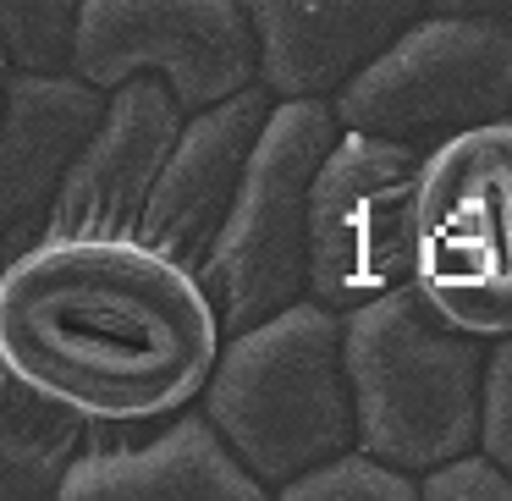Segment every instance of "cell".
<instances>
[{
    "mask_svg": "<svg viewBox=\"0 0 512 501\" xmlns=\"http://www.w3.org/2000/svg\"><path fill=\"white\" fill-rule=\"evenodd\" d=\"M270 111H276V94L265 83H248L232 100L193 111L171 160L160 166V182L149 193L138 237H149L160 254L199 270V259L210 254L215 232H221L226 210H232L237 188H243V171L259 149Z\"/></svg>",
    "mask_w": 512,
    "mask_h": 501,
    "instance_id": "obj_12",
    "label": "cell"
},
{
    "mask_svg": "<svg viewBox=\"0 0 512 501\" xmlns=\"http://www.w3.org/2000/svg\"><path fill=\"white\" fill-rule=\"evenodd\" d=\"M419 144L342 127L309 204V298L358 309L413 281V188Z\"/></svg>",
    "mask_w": 512,
    "mask_h": 501,
    "instance_id": "obj_7",
    "label": "cell"
},
{
    "mask_svg": "<svg viewBox=\"0 0 512 501\" xmlns=\"http://www.w3.org/2000/svg\"><path fill=\"white\" fill-rule=\"evenodd\" d=\"M419 490L430 501H512V468L490 457L485 446H468V452L424 468Z\"/></svg>",
    "mask_w": 512,
    "mask_h": 501,
    "instance_id": "obj_17",
    "label": "cell"
},
{
    "mask_svg": "<svg viewBox=\"0 0 512 501\" xmlns=\"http://www.w3.org/2000/svg\"><path fill=\"white\" fill-rule=\"evenodd\" d=\"M430 12H452V17H490V23L512 28V0H430Z\"/></svg>",
    "mask_w": 512,
    "mask_h": 501,
    "instance_id": "obj_19",
    "label": "cell"
},
{
    "mask_svg": "<svg viewBox=\"0 0 512 501\" xmlns=\"http://www.w3.org/2000/svg\"><path fill=\"white\" fill-rule=\"evenodd\" d=\"M94 424L56 408L34 386L0 369V490L12 501L23 496H61L72 463L83 457Z\"/></svg>",
    "mask_w": 512,
    "mask_h": 501,
    "instance_id": "obj_14",
    "label": "cell"
},
{
    "mask_svg": "<svg viewBox=\"0 0 512 501\" xmlns=\"http://www.w3.org/2000/svg\"><path fill=\"white\" fill-rule=\"evenodd\" d=\"M331 105L342 127L419 149L468 127L512 122V28L424 12Z\"/></svg>",
    "mask_w": 512,
    "mask_h": 501,
    "instance_id": "obj_6",
    "label": "cell"
},
{
    "mask_svg": "<svg viewBox=\"0 0 512 501\" xmlns=\"http://www.w3.org/2000/svg\"><path fill=\"white\" fill-rule=\"evenodd\" d=\"M485 336L457 331L419 287H397L347 309V380L358 446L424 474L479 446L485 419Z\"/></svg>",
    "mask_w": 512,
    "mask_h": 501,
    "instance_id": "obj_3",
    "label": "cell"
},
{
    "mask_svg": "<svg viewBox=\"0 0 512 501\" xmlns=\"http://www.w3.org/2000/svg\"><path fill=\"white\" fill-rule=\"evenodd\" d=\"M111 89L78 72H6V138H0V232L6 259L45 237L67 171L100 133Z\"/></svg>",
    "mask_w": 512,
    "mask_h": 501,
    "instance_id": "obj_11",
    "label": "cell"
},
{
    "mask_svg": "<svg viewBox=\"0 0 512 501\" xmlns=\"http://www.w3.org/2000/svg\"><path fill=\"white\" fill-rule=\"evenodd\" d=\"M287 501H413L424 496L419 474L386 463L369 446H347V452L314 463L309 474H298L292 485H281Z\"/></svg>",
    "mask_w": 512,
    "mask_h": 501,
    "instance_id": "obj_16",
    "label": "cell"
},
{
    "mask_svg": "<svg viewBox=\"0 0 512 501\" xmlns=\"http://www.w3.org/2000/svg\"><path fill=\"white\" fill-rule=\"evenodd\" d=\"M188 105L177 100L166 78L138 72V78L116 83L111 105H105L100 133L67 171L56 204L45 215V237H127L144 226L149 193L160 182V166L171 160L182 127H188Z\"/></svg>",
    "mask_w": 512,
    "mask_h": 501,
    "instance_id": "obj_9",
    "label": "cell"
},
{
    "mask_svg": "<svg viewBox=\"0 0 512 501\" xmlns=\"http://www.w3.org/2000/svg\"><path fill=\"white\" fill-rule=\"evenodd\" d=\"M413 287L468 336H512V122L424 149L413 188Z\"/></svg>",
    "mask_w": 512,
    "mask_h": 501,
    "instance_id": "obj_5",
    "label": "cell"
},
{
    "mask_svg": "<svg viewBox=\"0 0 512 501\" xmlns=\"http://www.w3.org/2000/svg\"><path fill=\"white\" fill-rule=\"evenodd\" d=\"M199 402L270 490L358 446L347 314L320 298H298L270 320L226 336Z\"/></svg>",
    "mask_w": 512,
    "mask_h": 501,
    "instance_id": "obj_2",
    "label": "cell"
},
{
    "mask_svg": "<svg viewBox=\"0 0 512 501\" xmlns=\"http://www.w3.org/2000/svg\"><path fill=\"white\" fill-rule=\"evenodd\" d=\"M479 446L512 468V336H496L485 358V419H479Z\"/></svg>",
    "mask_w": 512,
    "mask_h": 501,
    "instance_id": "obj_18",
    "label": "cell"
},
{
    "mask_svg": "<svg viewBox=\"0 0 512 501\" xmlns=\"http://www.w3.org/2000/svg\"><path fill=\"white\" fill-rule=\"evenodd\" d=\"M72 72L100 89L155 72L204 111L259 83V39L243 0H83Z\"/></svg>",
    "mask_w": 512,
    "mask_h": 501,
    "instance_id": "obj_8",
    "label": "cell"
},
{
    "mask_svg": "<svg viewBox=\"0 0 512 501\" xmlns=\"http://www.w3.org/2000/svg\"><path fill=\"white\" fill-rule=\"evenodd\" d=\"M83 0H0L6 67L23 72H72L78 56Z\"/></svg>",
    "mask_w": 512,
    "mask_h": 501,
    "instance_id": "obj_15",
    "label": "cell"
},
{
    "mask_svg": "<svg viewBox=\"0 0 512 501\" xmlns=\"http://www.w3.org/2000/svg\"><path fill=\"white\" fill-rule=\"evenodd\" d=\"M226 347L199 270L149 237H39L0 270V369L89 424L193 408Z\"/></svg>",
    "mask_w": 512,
    "mask_h": 501,
    "instance_id": "obj_1",
    "label": "cell"
},
{
    "mask_svg": "<svg viewBox=\"0 0 512 501\" xmlns=\"http://www.w3.org/2000/svg\"><path fill=\"white\" fill-rule=\"evenodd\" d=\"M94 424L83 457L72 463L61 496L67 501H259L265 479L232 452L221 424L199 408H182L171 419L144 424Z\"/></svg>",
    "mask_w": 512,
    "mask_h": 501,
    "instance_id": "obj_10",
    "label": "cell"
},
{
    "mask_svg": "<svg viewBox=\"0 0 512 501\" xmlns=\"http://www.w3.org/2000/svg\"><path fill=\"white\" fill-rule=\"evenodd\" d=\"M342 116L331 100H276L232 210L199 259L226 336L309 298V204Z\"/></svg>",
    "mask_w": 512,
    "mask_h": 501,
    "instance_id": "obj_4",
    "label": "cell"
},
{
    "mask_svg": "<svg viewBox=\"0 0 512 501\" xmlns=\"http://www.w3.org/2000/svg\"><path fill=\"white\" fill-rule=\"evenodd\" d=\"M259 83L276 100H336L430 0H243Z\"/></svg>",
    "mask_w": 512,
    "mask_h": 501,
    "instance_id": "obj_13",
    "label": "cell"
}]
</instances>
